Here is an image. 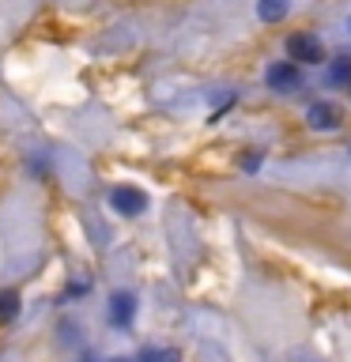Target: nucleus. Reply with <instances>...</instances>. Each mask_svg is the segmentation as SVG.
<instances>
[{
  "instance_id": "f03ea898",
  "label": "nucleus",
  "mask_w": 351,
  "mask_h": 362,
  "mask_svg": "<svg viewBox=\"0 0 351 362\" xmlns=\"http://www.w3.org/2000/svg\"><path fill=\"white\" fill-rule=\"evenodd\" d=\"M299 83H302V72L294 61H280V64L268 68V87L272 90H299Z\"/></svg>"
},
{
  "instance_id": "20e7f679",
  "label": "nucleus",
  "mask_w": 351,
  "mask_h": 362,
  "mask_svg": "<svg viewBox=\"0 0 351 362\" xmlns=\"http://www.w3.org/2000/svg\"><path fill=\"white\" fill-rule=\"evenodd\" d=\"M306 124L328 132V129H336V124H340V110L333 106V102H313V106L306 110Z\"/></svg>"
},
{
  "instance_id": "39448f33",
  "label": "nucleus",
  "mask_w": 351,
  "mask_h": 362,
  "mask_svg": "<svg viewBox=\"0 0 351 362\" xmlns=\"http://www.w3.org/2000/svg\"><path fill=\"white\" fill-rule=\"evenodd\" d=\"M132 313H136V298H132L129 291H117V294L110 298V321H113V325H129Z\"/></svg>"
},
{
  "instance_id": "f257e3e1",
  "label": "nucleus",
  "mask_w": 351,
  "mask_h": 362,
  "mask_svg": "<svg viewBox=\"0 0 351 362\" xmlns=\"http://www.w3.org/2000/svg\"><path fill=\"white\" fill-rule=\"evenodd\" d=\"M287 57L294 64H317L325 61V45L313 38V34H291L287 38Z\"/></svg>"
},
{
  "instance_id": "423d86ee",
  "label": "nucleus",
  "mask_w": 351,
  "mask_h": 362,
  "mask_svg": "<svg viewBox=\"0 0 351 362\" xmlns=\"http://www.w3.org/2000/svg\"><path fill=\"white\" fill-rule=\"evenodd\" d=\"M287 11H291V0H260L257 4V16L265 23H280Z\"/></svg>"
},
{
  "instance_id": "0eeeda50",
  "label": "nucleus",
  "mask_w": 351,
  "mask_h": 362,
  "mask_svg": "<svg viewBox=\"0 0 351 362\" xmlns=\"http://www.w3.org/2000/svg\"><path fill=\"white\" fill-rule=\"evenodd\" d=\"M16 294H11V291H4V294H0V321H4V317H11V313H16Z\"/></svg>"
},
{
  "instance_id": "7ed1b4c3",
  "label": "nucleus",
  "mask_w": 351,
  "mask_h": 362,
  "mask_svg": "<svg viewBox=\"0 0 351 362\" xmlns=\"http://www.w3.org/2000/svg\"><path fill=\"white\" fill-rule=\"evenodd\" d=\"M113 208H117L121 215H140L147 208V197L140 189H132V185H121V189H113Z\"/></svg>"
},
{
  "instance_id": "6e6552de",
  "label": "nucleus",
  "mask_w": 351,
  "mask_h": 362,
  "mask_svg": "<svg viewBox=\"0 0 351 362\" xmlns=\"http://www.w3.org/2000/svg\"><path fill=\"white\" fill-rule=\"evenodd\" d=\"M110 362H129V358H110Z\"/></svg>"
}]
</instances>
